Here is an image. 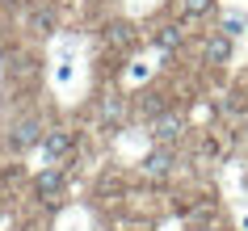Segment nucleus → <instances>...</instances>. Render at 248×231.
<instances>
[{"instance_id":"nucleus-3","label":"nucleus","mask_w":248,"mask_h":231,"mask_svg":"<svg viewBox=\"0 0 248 231\" xmlns=\"http://www.w3.org/2000/svg\"><path fill=\"white\" fill-rule=\"evenodd\" d=\"M181 130H185V122L177 114H160V118H152V139L156 143H172V139H181Z\"/></svg>"},{"instance_id":"nucleus-2","label":"nucleus","mask_w":248,"mask_h":231,"mask_svg":"<svg viewBox=\"0 0 248 231\" xmlns=\"http://www.w3.org/2000/svg\"><path fill=\"white\" fill-rule=\"evenodd\" d=\"M172 164H177V155H172V147L169 143H160V147H152V152L143 155V177H169L172 172Z\"/></svg>"},{"instance_id":"nucleus-8","label":"nucleus","mask_w":248,"mask_h":231,"mask_svg":"<svg viewBox=\"0 0 248 231\" xmlns=\"http://www.w3.org/2000/svg\"><path fill=\"white\" fill-rule=\"evenodd\" d=\"M156 42H160V51H172V46H181V30H177V26H164L156 34Z\"/></svg>"},{"instance_id":"nucleus-1","label":"nucleus","mask_w":248,"mask_h":231,"mask_svg":"<svg viewBox=\"0 0 248 231\" xmlns=\"http://www.w3.org/2000/svg\"><path fill=\"white\" fill-rule=\"evenodd\" d=\"M72 130H63V126H55V130H46V135H42V160H46V164H55V160H63L67 152H72Z\"/></svg>"},{"instance_id":"nucleus-10","label":"nucleus","mask_w":248,"mask_h":231,"mask_svg":"<svg viewBox=\"0 0 248 231\" xmlns=\"http://www.w3.org/2000/svg\"><path fill=\"white\" fill-rule=\"evenodd\" d=\"M105 42H114V46H131V26H109Z\"/></svg>"},{"instance_id":"nucleus-9","label":"nucleus","mask_w":248,"mask_h":231,"mask_svg":"<svg viewBox=\"0 0 248 231\" xmlns=\"http://www.w3.org/2000/svg\"><path fill=\"white\" fill-rule=\"evenodd\" d=\"M206 13H210V0H181V17H189V21Z\"/></svg>"},{"instance_id":"nucleus-12","label":"nucleus","mask_w":248,"mask_h":231,"mask_svg":"<svg viewBox=\"0 0 248 231\" xmlns=\"http://www.w3.org/2000/svg\"><path fill=\"white\" fill-rule=\"evenodd\" d=\"M240 30H244V21H240V17H227V21H223V34H232V38L240 34Z\"/></svg>"},{"instance_id":"nucleus-14","label":"nucleus","mask_w":248,"mask_h":231,"mask_svg":"<svg viewBox=\"0 0 248 231\" xmlns=\"http://www.w3.org/2000/svg\"><path fill=\"white\" fill-rule=\"evenodd\" d=\"M244 143H248V126H244Z\"/></svg>"},{"instance_id":"nucleus-6","label":"nucleus","mask_w":248,"mask_h":231,"mask_svg":"<svg viewBox=\"0 0 248 231\" xmlns=\"http://www.w3.org/2000/svg\"><path fill=\"white\" fill-rule=\"evenodd\" d=\"M206 59L210 63H227L232 59V34H210L206 38Z\"/></svg>"},{"instance_id":"nucleus-4","label":"nucleus","mask_w":248,"mask_h":231,"mask_svg":"<svg viewBox=\"0 0 248 231\" xmlns=\"http://www.w3.org/2000/svg\"><path fill=\"white\" fill-rule=\"evenodd\" d=\"M34 189H38V198H46V202H59V193H63V172H59V168H42L38 177H34Z\"/></svg>"},{"instance_id":"nucleus-5","label":"nucleus","mask_w":248,"mask_h":231,"mask_svg":"<svg viewBox=\"0 0 248 231\" xmlns=\"http://www.w3.org/2000/svg\"><path fill=\"white\" fill-rule=\"evenodd\" d=\"M30 143H42V130H38V122H34V118L17 122V126H13V135H9V147H13V152H26Z\"/></svg>"},{"instance_id":"nucleus-7","label":"nucleus","mask_w":248,"mask_h":231,"mask_svg":"<svg viewBox=\"0 0 248 231\" xmlns=\"http://www.w3.org/2000/svg\"><path fill=\"white\" fill-rule=\"evenodd\" d=\"M143 109H147V118L169 114V101H164V92H143Z\"/></svg>"},{"instance_id":"nucleus-13","label":"nucleus","mask_w":248,"mask_h":231,"mask_svg":"<svg viewBox=\"0 0 248 231\" xmlns=\"http://www.w3.org/2000/svg\"><path fill=\"white\" fill-rule=\"evenodd\" d=\"M147 76H152V67H147V63L143 67H131V84H139V80H147Z\"/></svg>"},{"instance_id":"nucleus-11","label":"nucleus","mask_w":248,"mask_h":231,"mask_svg":"<svg viewBox=\"0 0 248 231\" xmlns=\"http://www.w3.org/2000/svg\"><path fill=\"white\" fill-rule=\"evenodd\" d=\"M101 114L109 118V122H122V101H114V97H105V101H101Z\"/></svg>"}]
</instances>
